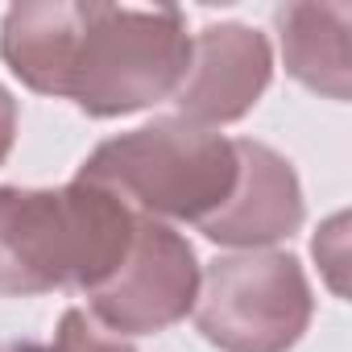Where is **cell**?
I'll return each instance as SVG.
<instances>
[{
	"label": "cell",
	"instance_id": "6",
	"mask_svg": "<svg viewBox=\"0 0 352 352\" xmlns=\"http://www.w3.org/2000/svg\"><path fill=\"white\" fill-rule=\"evenodd\" d=\"M270 75H274V54L265 34L236 21H220L191 38L187 75L170 100L179 108V120L199 129H220L241 120L265 96Z\"/></svg>",
	"mask_w": 352,
	"mask_h": 352
},
{
	"label": "cell",
	"instance_id": "2",
	"mask_svg": "<svg viewBox=\"0 0 352 352\" xmlns=\"http://www.w3.org/2000/svg\"><path fill=\"white\" fill-rule=\"evenodd\" d=\"M137 212L104 187H0V298L100 290L133 245Z\"/></svg>",
	"mask_w": 352,
	"mask_h": 352
},
{
	"label": "cell",
	"instance_id": "5",
	"mask_svg": "<svg viewBox=\"0 0 352 352\" xmlns=\"http://www.w3.org/2000/svg\"><path fill=\"white\" fill-rule=\"evenodd\" d=\"M199 278L204 274L195 249L183 232H174L162 220L137 216L133 245L116 274L87 294V315L120 340L153 336L195 311Z\"/></svg>",
	"mask_w": 352,
	"mask_h": 352
},
{
	"label": "cell",
	"instance_id": "11",
	"mask_svg": "<svg viewBox=\"0 0 352 352\" xmlns=\"http://www.w3.org/2000/svg\"><path fill=\"white\" fill-rule=\"evenodd\" d=\"M17 141V100L9 96V87H0V162L13 153Z\"/></svg>",
	"mask_w": 352,
	"mask_h": 352
},
{
	"label": "cell",
	"instance_id": "1",
	"mask_svg": "<svg viewBox=\"0 0 352 352\" xmlns=\"http://www.w3.org/2000/svg\"><path fill=\"white\" fill-rule=\"evenodd\" d=\"M0 58L30 91L108 120L174 96L187 75L191 34L187 13L174 5L30 0L0 21Z\"/></svg>",
	"mask_w": 352,
	"mask_h": 352
},
{
	"label": "cell",
	"instance_id": "3",
	"mask_svg": "<svg viewBox=\"0 0 352 352\" xmlns=\"http://www.w3.org/2000/svg\"><path fill=\"white\" fill-rule=\"evenodd\" d=\"M236 170V141L162 116L96 145L75 179L104 187L137 216L199 228L228 204Z\"/></svg>",
	"mask_w": 352,
	"mask_h": 352
},
{
	"label": "cell",
	"instance_id": "9",
	"mask_svg": "<svg viewBox=\"0 0 352 352\" xmlns=\"http://www.w3.org/2000/svg\"><path fill=\"white\" fill-rule=\"evenodd\" d=\"M0 352H137V348L104 331L83 307H71L63 311L54 340H0Z\"/></svg>",
	"mask_w": 352,
	"mask_h": 352
},
{
	"label": "cell",
	"instance_id": "10",
	"mask_svg": "<svg viewBox=\"0 0 352 352\" xmlns=\"http://www.w3.org/2000/svg\"><path fill=\"white\" fill-rule=\"evenodd\" d=\"M348 216H331L323 228H319V236H315V261L323 265V274H327V286L336 290V294H344V265H348V253H344V245H348Z\"/></svg>",
	"mask_w": 352,
	"mask_h": 352
},
{
	"label": "cell",
	"instance_id": "7",
	"mask_svg": "<svg viewBox=\"0 0 352 352\" xmlns=\"http://www.w3.org/2000/svg\"><path fill=\"white\" fill-rule=\"evenodd\" d=\"M236 187L228 204L199 224V232L224 249H270L302 228V187L294 166L261 145V141H236Z\"/></svg>",
	"mask_w": 352,
	"mask_h": 352
},
{
	"label": "cell",
	"instance_id": "4",
	"mask_svg": "<svg viewBox=\"0 0 352 352\" xmlns=\"http://www.w3.org/2000/svg\"><path fill=\"white\" fill-rule=\"evenodd\" d=\"M311 311L315 298L298 257L282 249H241L208 265L191 315L220 352H290Z\"/></svg>",
	"mask_w": 352,
	"mask_h": 352
},
{
	"label": "cell",
	"instance_id": "8",
	"mask_svg": "<svg viewBox=\"0 0 352 352\" xmlns=\"http://www.w3.org/2000/svg\"><path fill=\"white\" fill-rule=\"evenodd\" d=\"M286 71L327 100H348V30L352 9L348 5H282L274 13Z\"/></svg>",
	"mask_w": 352,
	"mask_h": 352
}]
</instances>
